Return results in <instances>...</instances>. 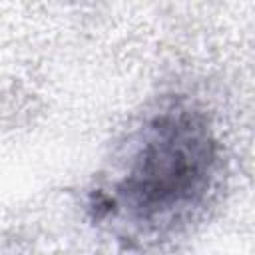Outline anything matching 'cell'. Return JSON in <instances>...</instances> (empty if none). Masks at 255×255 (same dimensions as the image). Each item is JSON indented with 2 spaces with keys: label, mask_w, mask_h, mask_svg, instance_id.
I'll list each match as a JSON object with an SVG mask.
<instances>
[{
  "label": "cell",
  "mask_w": 255,
  "mask_h": 255,
  "mask_svg": "<svg viewBox=\"0 0 255 255\" xmlns=\"http://www.w3.org/2000/svg\"><path fill=\"white\" fill-rule=\"evenodd\" d=\"M223 177L207 114L185 98L151 110L90 193L92 219L126 243L169 241L201 219Z\"/></svg>",
  "instance_id": "cell-1"
}]
</instances>
